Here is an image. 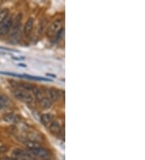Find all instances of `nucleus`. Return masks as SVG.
<instances>
[{
  "instance_id": "nucleus-1",
  "label": "nucleus",
  "mask_w": 145,
  "mask_h": 160,
  "mask_svg": "<svg viewBox=\"0 0 145 160\" xmlns=\"http://www.w3.org/2000/svg\"><path fill=\"white\" fill-rule=\"evenodd\" d=\"M22 18V13H19V14L16 15L14 20H12L11 28L10 32H9V36H10L11 40H12V41L18 40L19 37H20V30Z\"/></svg>"
},
{
  "instance_id": "nucleus-2",
  "label": "nucleus",
  "mask_w": 145,
  "mask_h": 160,
  "mask_svg": "<svg viewBox=\"0 0 145 160\" xmlns=\"http://www.w3.org/2000/svg\"><path fill=\"white\" fill-rule=\"evenodd\" d=\"M28 151L30 152L31 154L34 157L40 158L41 160H50L52 158V154L47 149L41 147L40 146L37 147L32 148V149H28Z\"/></svg>"
},
{
  "instance_id": "nucleus-3",
  "label": "nucleus",
  "mask_w": 145,
  "mask_h": 160,
  "mask_svg": "<svg viewBox=\"0 0 145 160\" xmlns=\"http://www.w3.org/2000/svg\"><path fill=\"white\" fill-rule=\"evenodd\" d=\"M63 25H64V21L62 19H56L48 27V30H47V37L49 38H52L53 37H56V35L63 29Z\"/></svg>"
},
{
  "instance_id": "nucleus-4",
  "label": "nucleus",
  "mask_w": 145,
  "mask_h": 160,
  "mask_svg": "<svg viewBox=\"0 0 145 160\" xmlns=\"http://www.w3.org/2000/svg\"><path fill=\"white\" fill-rule=\"evenodd\" d=\"M11 155L15 160H37L28 150L22 149H15L12 151Z\"/></svg>"
},
{
  "instance_id": "nucleus-5",
  "label": "nucleus",
  "mask_w": 145,
  "mask_h": 160,
  "mask_svg": "<svg viewBox=\"0 0 145 160\" xmlns=\"http://www.w3.org/2000/svg\"><path fill=\"white\" fill-rule=\"evenodd\" d=\"M14 95L20 100L25 103H32L34 100V97L32 96V94L29 91L24 89H16L13 92Z\"/></svg>"
},
{
  "instance_id": "nucleus-6",
  "label": "nucleus",
  "mask_w": 145,
  "mask_h": 160,
  "mask_svg": "<svg viewBox=\"0 0 145 160\" xmlns=\"http://www.w3.org/2000/svg\"><path fill=\"white\" fill-rule=\"evenodd\" d=\"M12 18L11 16H7L1 24H0V37H4L9 33L11 28Z\"/></svg>"
},
{
  "instance_id": "nucleus-7",
  "label": "nucleus",
  "mask_w": 145,
  "mask_h": 160,
  "mask_svg": "<svg viewBox=\"0 0 145 160\" xmlns=\"http://www.w3.org/2000/svg\"><path fill=\"white\" fill-rule=\"evenodd\" d=\"M61 126H60V123L59 122V121H52L50 124H49V126H48V129L50 130V132L52 133V134H59L60 133V130H61Z\"/></svg>"
},
{
  "instance_id": "nucleus-8",
  "label": "nucleus",
  "mask_w": 145,
  "mask_h": 160,
  "mask_svg": "<svg viewBox=\"0 0 145 160\" xmlns=\"http://www.w3.org/2000/svg\"><path fill=\"white\" fill-rule=\"evenodd\" d=\"M53 121V115L51 113H44L40 117V121L44 126H49V124Z\"/></svg>"
},
{
  "instance_id": "nucleus-9",
  "label": "nucleus",
  "mask_w": 145,
  "mask_h": 160,
  "mask_svg": "<svg viewBox=\"0 0 145 160\" xmlns=\"http://www.w3.org/2000/svg\"><path fill=\"white\" fill-rule=\"evenodd\" d=\"M33 25H34V20H33L32 18H29L28 21H27L25 25H24V34L26 35V36L30 34L32 29H33Z\"/></svg>"
},
{
  "instance_id": "nucleus-10",
  "label": "nucleus",
  "mask_w": 145,
  "mask_h": 160,
  "mask_svg": "<svg viewBox=\"0 0 145 160\" xmlns=\"http://www.w3.org/2000/svg\"><path fill=\"white\" fill-rule=\"evenodd\" d=\"M31 91L33 92V94H34V95H35V97H36V99H37L39 102L41 101L43 98L45 96L44 94V92L42 91V90H40V88H38L37 87H35V86H32V91Z\"/></svg>"
},
{
  "instance_id": "nucleus-11",
  "label": "nucleus",
  "mask_w": 145,
  "mask_h": 160,
  "mask_svg": "<svg viewBox=\"0 0 145 160\" xmlns=\"http://www.w3.org/2000/svg\"><path fill=\"white\" fill-rule=\"evenodd\" d=\"M4 121L8 123H16V122L19 121V117L15 114L12 113H9L7 114V115L4 116L3 117Z\"/></svg>"
},
{
  "instance_id": "nucleus-12",
  "label": "nucleus",
  "mask_w": 145,
  "mask_h": 160,
  "mask_svg": "<svg viewBox=\"0 0 145 160\" xmlns=\"http://www.w3.org/2000/svg\"><path fill=\"white\" fill-rule=\"evenodd\" d=\"M23 77L26 78L28 79H32V80H37V81H48L52 82V79H45L43 77H38V76H32L29 75H23Z\"/></svg>"
},
{
  "instance_id": "nucleus-13",
  "label": "nucleus",
  "mask_w": 145,
  "mask_h": 160,
  "mask_svg": "<svg viewBox=\"0 0 145 160\" xmlns=\"http://www.w3.org/2000/svg\"><path fill=\"white\" fill-rule=\"evenodd\" d=\"M48 98L51 101H56L57 100V91L54 88L48 89Z\"/></svg>"
},
{
  "instance_id": "nucleus-14",
  "label": "nucleus",
  "mask_w": 145,
  "mask_h": 160,
  "mask_svg": "<svg viewBox=\"0 0 145 160\" xmlns=\"http://www.w3.org/2000/svg\"><path fill=\"white\" fill-rule=\"evenodd\" d=\"M40 103L44 108H49L52 106V101L47 96H44Z\"/></svg>"
},
{
  "instance_id": "nucleus-15",
  "label": "nucleus",
  "mask_w": 145,
  "mask_h": 160,
  "mask_svg": "<svg viewBox=\"0 0 145 160\" xmlns=\"http://www.w3.org/2000/svg\"><path fill=\"white\" fill-rule=\"evenodd\" d=\"M9 10L7 8H3L0 11V24L8 16Z\"/></svg>"
},
{
  "instance_id": "nucleus-16",
  "label": "nucleus",
  "mask_w": 145,
  "mask_h": 160,
  "mask_svg": "<svg viewBox=\"0 0 145 160\" xmlns=\"http://www.w3.org/2000/svg\"><path fill=\"white\" fill-rule=\"evenodd\" d=\"M7 105V99L4 95H0V109H2Z\"/></svg>"
},
{
  "instance_id": "nucleus-17",
  "label": "nucleus",
  "mask_w": 145,
  "mask_h": 160,
  "mask_svg": "<svg viewBox=\"0 0 145 160\" xmlns=\"http://www.w3.org/2000/svg\"><path fill=\"white\" fill-rule=\"evenodd\" d=\"M1 75H10V76H13V77H18V78H24L23 75H18V74L15 73H11V72H6V71H0Z\"/></svg>"
},
{
  "instance_id": "nucleus-18",
  "label": "nucleus",
  "mask_w": 145,
  "mask_h": 160,
  "mask_svg": "<svg viewBox=\"0 0 145 160\" xmlns=\"http://www.w3.org/2000/svg\"><path fill=\"white\" fill-rule=\"evenodd\" d=\"M8 150V148L6 146H0V153H6Z\"/></svg>"
},
{
  "instance_id": "nucleus-19",
  "label": "nucleus",
  "mask_w": 145,
  "mask_h": 160,
  "mask_svg": "<svg viewBox=\"0 0 145 160\" xmlns=\"http://www.w3.org/2000/svg\"><path fill=\"white\" fill-rule=\"evenodd\" d=\"M13 59H14V60H16V61H20V60H24V57H13Z\"/></svg>"
},
{
  "instance_id": "nucleus-20",
  "label": "nucleus",
  "mask_w": 145,
  "mask_h": 160,
  "mask_svg": "<svg viewBox=\"0 0 145 160\" xmlns=\"http://www.w3.org/2000/svg\"><path fill=\"white\" fill-rule=\"evenodd\" d=\"M47 75H48V76H50V77H52V78H56V75H51V74H47Z\"/></svg>"
},
{
  "instance_id": "nucleus-21",
  "label": "nucleus",
  "mask_w": 145,
  "mask_h": 160,
  "mask_svg": "<svg viewBox=\"0 0 145 160\" xmlns=\"http://www.w3.org/2000/svg\"><path fill=\"white\" fill-rule=\"evenodd\" d=\"M19 66H22V67H26V65H24V64H19Z\"/></svg>"
},
{
  "instance_id": "nucleus-22",
  "label": "nucleus",
  "mask_w": 145,
  "mask_h": 160,
  "mask_svg": "<svg viewBox=\"0 0 145 160\" xmlns=\"http://www.w3.org/2000/svg\"><path fill=\"white\" fill-rule=\"evenodd\" d=\"M4 160H15V159H13V158H4Z\"/></svg>"
}]
</instances>
